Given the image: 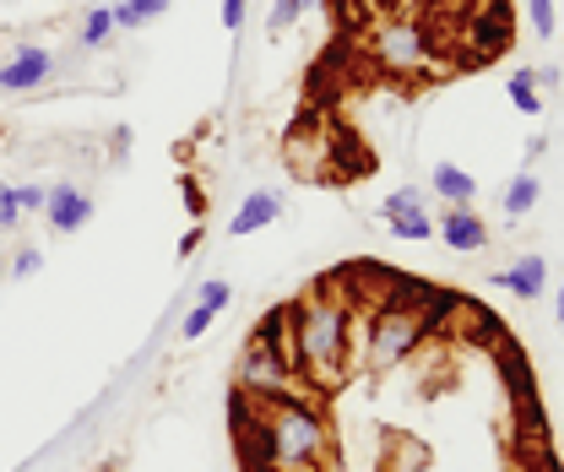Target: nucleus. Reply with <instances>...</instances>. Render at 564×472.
<instances>
[{
	"instance_id": "6ab92c4d",
	"label": "nucleus",
	"mask_w": 564,
	"mask_h": 472,
	"mask_svg": "<svg viewBox=\"0 0 564 472\" xmlns=\"http://www.w3.org/2000/svg\"><path fill=\"white\" fill-rule=\"evenodd\" d=\"M212 321H217V310H207V304H196L185 321H180V337L185 342H196V337H207L212 332Z\"/></svg>"
},
{
	"instance_id": "9d476101",
	"label": "nucleus",
	"mask_w": 564,
	"mask_h": 472,
	"mask_svg": "<svg viewBox=\"0 0 564 472\" xmlns=\"http://www.w3.org/2000/svg\"><path fill=\"white\" fill-rule=\"evenodd\" d=\"M278 217H282V196H278V191H256V196H245V202H239V212L228 217V234H234V239H245V234L272 228Z\"/></svg>"
},
{
	"instance_id": "20e7f679",
	"label": "nucleus",
	"mask_w": 564,
	"mask_h": 472,
	"mask_svg": "<svg viewBox=\"0 0 564 472\" xmlns=\"http://www.w3.org/2000/svg\"><path fill=\"white\" fill-rule=\"evenodd\" d=\"M429 28L423 22H386L380 33H375V61L386 71H397V76H413V71L429 66Z\"/></svg>"
},
{
	"instance_id": "c756f323",
	"label": "nucleus",
	"mask_w": 564,
	"mask_h": 472,
	"mask_svg": "<svg viewBox=\"0 0 564 472\" xmlns=\"http://www.w3.org/2000/svg\"><path fill=\"white\" fill-rule=\"evenodd\" d=\"M0 277H6V261H0Z\"/></svg>"
},
{
	"instance_id": "bb28decb",
	"label": "nucleus",
	"mask_w": 564,
	"mask_h": 472,
	"mask_svg": "<svg viewBox=\"0 0 564 472\" xmlns=\"http://www.w3.org/2000/svg\"><path fill=\"white\" fill-rule=\"evenodd\" d=\"M180 191H185V202H191V212H202V191H196L191 180H180Z\"/></svg>"
},
{
	"instance_id": "f3484780",
	"label": "nucleus",
	"mask_w": 564,
	"mask_h": 472,
	"mask_svg": "<svg viewBox=\"0 0 564 472\" xmlns=\"http://www.w3.org/2000/svg\"><path fill=\"white\" fill-rule=\"evenodd\" d=\"M304 11H310L304 0H272V17H267V28H272V39H282V33H288V28H293V22H299Z\"/></svg>"
},
{
	"instance_id": "f257e3e1",
	"label": "nucleus",
	"mask_w": 564,
	"mask_h": 472,
	"mask_svg": "<svg viewBox=\"0 0 564 472\" xmlns=\"http://www.w3.org/2000/svg\"><path fill=\"white\" fill-rule=\"evenodd\" d=\"M256 418H250V440L261 446V468L272 472H304L326 457V423L321 412L288 397H256Z\"/></svg>"
},
{
	"instance_id": "393cba45",
	"label": "nucleus",
	"mask_w": 564,
	"mask_h": 472,
	"mask_svg": "<svg viewBox=\"0 0 564 472\" xmlns=\"http://www.w3.org/2000/svg\"><path fill=\"white\" fill-rule=\"evenodd\" d=\"M223 28H228V33L245 28V0H223Z\"/></svg>"
},
{
	"instance_id": "dca6fc26",
	"label": "nucleus",
	"mask_w": 564,
	"mask_h": 472,
	"mask_svg": "<svg viewBox=\"0 0 564 472\" xmlns=\"http://www.w3.org/2000/svg\"><path fill=\"white\" fill-rule=\"evenodd\" d=\"M109 33H115L109 0H104V6H87V17H82V50H104V44H109Z\"/></svg>"
},
{
	"instance_id": "b1692460",
	"label": "nucleus",
	"mask_w": 564,
	"mask_h": 472,
	"mask_svg": "<svg viewBox=\"0 0 564 472\" xmlns=\"http://www.w3.org/2000/svg\"><path fill=\"white\" fill-rule=\"evenodd\" d=\"M126 6L137 11L141 22H158V17H169V6H174V0H126Z\"/></svg>"
},
{
	"instance_id": "cd10ccee",
	"label": "nucleus",
	"mask_w": 564,
	"mask_h": 472,
	"mask_svg": "<svg viewBox=\"0 0 564 472\" xmlns=\"http://www.w3.org/2000/svg\"><path fill=\"white\" fill-rule=\"evenodd\" d=\"M554 315H560V326H564V288H560V304H554Z\"/></svg>"
},
{
	"instance_id": "4468645a",
	"label": "nucleus",
	"mask_w": 564,
	"mask_h": 472,
	"mask_svg": "<svg viewBox=\"0 0 564 472\" xmlns=\"http://www.w3.org/2000/svg\"><path fill=\"white\" fill-rule=\"evenodd\" d=\"M505 93H510L516 115H527V120H543V87H538V76H532V71H516V76L505 82Z\"/></svg>"
},
{
	"instance_id": "9b49d317",
	"label": "nucleus",
	"mask_w": 564,
	"mask_h": 472,
	"mask_svg": "<svg viewBox=\"0 0 564 472\" xmlns=\"http://www.w3.org/2000/svg\"><path fill=\"white\" fill-rule=\"evenodd\" d=\"M494 282H499L505 293H516V299H543V282H549V261H543V256H521L516 267L494 271Z\"/></svg>"
},
{
	"instance_id": "f8f14e48",
	"label": "nucleus",
	"mask_w": 564,
	"mask_h": 472,
	"mask_svg": "<svg viewBox=\"0 0 564 472\" xmlns=\"http://www.w3.org/2000/svg\"><path fill=\"white\" fill-rule=\"evenodd\" d=\"M429 185H434V196H445V206H473V196H478V180L456 163H440Z\"/></svg>"
},
{
	"instance_id": "2eb2a0df",
	"label": "nucleus",
	"mask_w": 564,
	"mask_h": 472,
	"mask_svg": "<svg viewBox=\"0 0 564 472\" xmlns=\"http://www.w3.org/2000/svg\"><path fill=\"white\" fill-rule=\"evenodd\" d=\"M538 202H543L538 174H516V180H510V191H505V217H527Z\"/></svg>"
},
{
	"instance_id": "aec40b11",
	"label": "nucleus",
	"mask_w": 564,
	"mask_h": 472,
	"mask_svg": "<svg viewBox=\"0 0 564 472\" xmlns=\"http://www.w3.org/2000/svg\"><path fill=\"white\" fill-rule=\"evenodd\" d=\"M228 299H234V282H223V277L202 282V293H196V304H207V310H223Z\"/></svg>"
},
{
	"instance_id": "4be33fe9",
	"label": "nucleus",
	"mask_w": 564,
	"mask_h": 472,
	"mask_svg": "<svg viewBox=\"0 0 564 472\" xmlns=\"http://www.w3.org/2000/svg\"><path fill=\"white\" fill-rule=\"evenodd\" d=\"M527 11H532L538 39H554V0H527Z\"/></svg>"
},
{
	"instance_id": "c85d7f7f",
	"label": "nucleus",
	"mask_w": 564,
	"mask_h": 472,
	"mask_svg": "<svg viewBox=\"0 0 564 472\" xmlns=\"http://www.w3.org/2000/svg\"><path fill=\"white\" fill-rule=\"evenodd\" d=\"M304 6H321V0H304Z\"/></svg>"
},
{
	"instance_id": "5701e85b",
	"label": "nucleus",
	"mask_w": 564,
	"mask_h": 472,
	"mask_svg": "<svg viewBox=\"0 0 564 472\" xmlns=\"http://www.w3.org/2000/svg\"><path fill=\"white\" fill-rule=\"evenodd\" d=\"M22 223V206H17V191L0 180V228H17Z\"/></svg>"
},
{
	"instance_id": "a878e982",
	"label": "nucleus",
	"mask_w": 564,
	"mask_h": 472,
	"mask_svg": "<svg viewBox=\"0 0 564 472\" xmlns=\"http://www.w3.org/2000/svg\"><path fill=\"white\" fill-rule=\"evenodd\" d=\"M538 76V87H560V66H543V71H532Z\"/></svg>"
},
{
	"instance_id": "7ed1b4c3",
	"label": "nucleus",
	"mask_w": 564,
	"mask_h": 472,
	"mask_svg": "<svg viewBox=\"0 0 564 472\" xmlns=\"http://www.w3.org/2000/svg\"><path fill=\"white\" fill-rule=\"evenodd\" d=\"M423 337V310H375V321H369V347H364V358H369V369H391V364H402Z\"/></svg>"
},
{
	"instance_id": "6e6552de",
	"label": "nucleus",
	"mask_w": 564,
	"mask_h": 472,
	"mask_svg": "<svg viewBox=\"0 0 564 472\" xmlns=\"http://www.w3.org/2000/svg\"><path fill=\"white\" fill-rule=\"evenodd\" d=\"M87 217H93V196L82 191V185H50V202H44V223L55 228V234H82L87 228Z\"/></svg>"
},
{
	"instance_id": "f03ea898",
	"label": "nucleus",
	"mask_w": 564,
	"mask_h": 472,
	"mask_svg": "<svg viewBox=\"0 0 564 472\" xmlns=\"http://www.w3.org/2000/svg\"><path fill=\"white\" fill-rule=\"evenodd\" d=\"M352 304L343 299H310L293 304V364L315 380H337L352 347Z\"/></svg>"
},
{
	"instance_id": "412c9836",
	"label": "nucleus",
	"mask_w": 564,
	"mask_h": 472,
	"mask_svg": "<svg viewBox=\"0 0 564 472\" xmlns=\"http://www.w3.org/2000/svg\"><path fill=\"white\" fill-rule=\"evenodd\" d=\"M11 191H17V206H22V212H44V202H50V185H33V180H28V185H11Z\"/></svg>"
},
{
	"instance_id": "1a4fd4ad",
	"label": "nucleus",
	"mask_w": 564,
	"mask_h": 472,
	"mask_svg": "<svg viewBox=\"0 0 564 472\" xmlns=\"http://www.w3.org/2000/svg\"><path fill=\"white\" fill-rule=\"evenodd\" d=\"M434 234L451 245V250H489V223L473 212V206H445L434 217Z\"/></svg>"
},
{
	"instance_id": "0eeeda50",
	"label": "nucleus",
	"mask_w": 564,
	"mask_h": 472,
	"mask_svg": "<svg viewBox=\"0 0 564 472\" xmlns=\"http://www.w3.org/2000/svg\"><path fill=\"white\" fill-rule=\"evenodd\" d=\"M50 71H55V50H44V44H22V50L0 66V93H33V87L50 82Z\"/></svg>"
},
{
	"instance_id": "423d86ee",
	"label": "nucleus",
	"mask_w": 564,
	"mask_h": 472,
	"mask_svg": "<svg viewBox=\"0 0 564 472\" xmlns=\"http://www.w3.org/2000/svg\"><path fill=\"white\" fill-rule=\"evenodd\" d=\"M462 33H467V44H473V61L505 55V50H510V11H505V0H484L478 17H473Z\"/></svg>"
},
{
	"instance_id": "39448f33",
	"label": "nucleus",
	"mask_w": 564,
	"mask_h": 472,
	"mask_svg": "<svg viewBox=\"0 0 564 472\" xmlns=\"http://www.w3.org/2000/svg\"><path fill=\"white\" fill-rule=\"evenodd\" d=\"M380 217H386V228L397 234V239H434V217H429V196H423L419 185H402V191H391L386 202H380Z\"/></svg>"
},
{
	"instance_id": "ddd939ff",
	"label": "nucleus",
	"mask_w": 564,
	"mask_h": 472,
	"mask_svg": "<svg viewBox=\"0 0 564 472\" xmlns=\"http://www.w3.org/2000/svg\"><path fill=\"white\" fill-rule=\"evenodd\" d=\"M499 375L510 380V397H516V403H521V407L532 403V369H527V358H521V353H516L505 337H499Z\"/></svg>"
},
{
	"instance_id": "a211bd4d",
	"label": "nucleus",
	"mask_w": 564,
	"mask_h": 472,
	"mask_svg": "<svg viewBox=\"0 0 564 472\" xmlns=\"http://www.w3.org/2000/svg\"><path fill=\"white\" fill-rule=\"evenodd\" d=\"M6 271H11L17 282H22V277H39V271H44V250H39V245H22V250L6 261Z\"/></svg>"
}]
</instances>
